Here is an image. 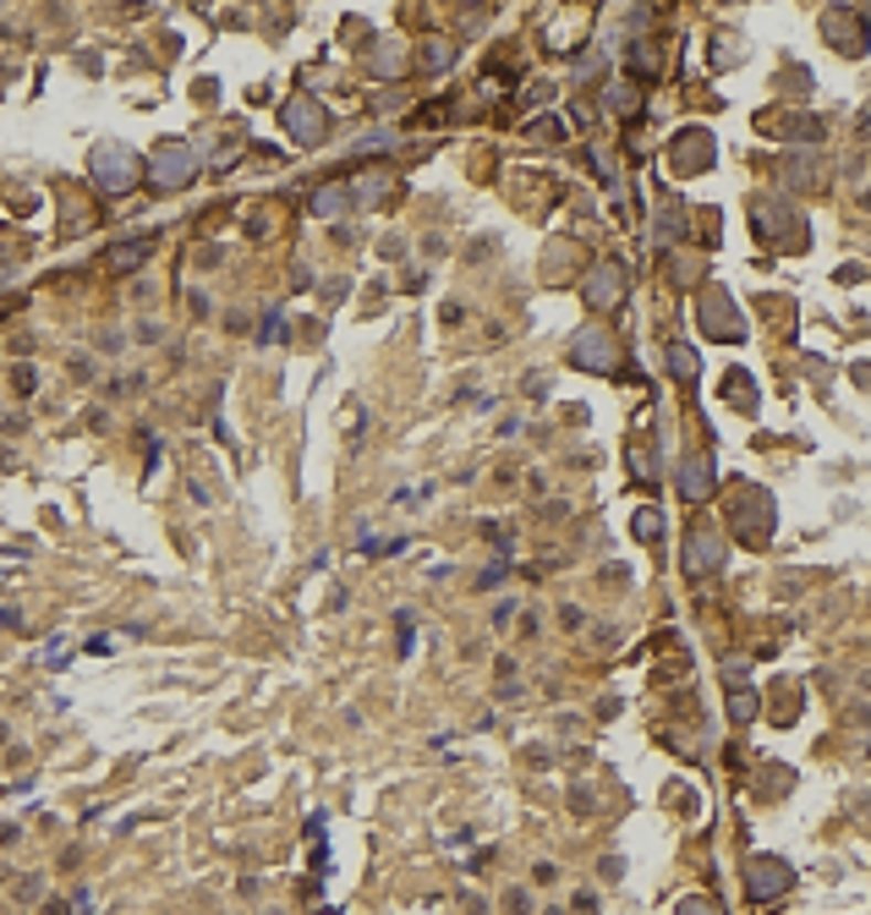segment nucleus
I'll use <instances>...</instances> for the list:
<instances>
[{"label":"nucleus","mask_w":871,"mask_h":915,"mask_svg":"<svg viewBox=\"0 0 871 915\" xmlns=\"http://www.w3.org/2000/svg\"><path fill=\"white\" fill-rule=\"evenodd\" d=\"M88 175L99 192H132L144 181V159L127 149V143H99L88 153Z\"/></svg>","instance_id":"f257e3e1"},{"label":"nucleus","mask_w":871,"mask_h":915,"mask_svg":"<svg viewBox=\"0 0 871 915\" xmlns=\"http://www.w3.org/2000/svg\"><path fill=\"white\" fill-rule=\"evenodd\" d=\"M148 175H153V187L181 192V187H192V175H198V153L187 149V143H159L153 159H148Z\"/></svg>","instance_id":"f03ea898"},{"label":"nucleus","mask_w":871,"mask_h":915,"mask_svg":"<svg viewBox=\"0 0 871 915\" xmlns=\"http://www.w3.org/2000/svg\"><path fill=\"white\" fill-rule=\"evenodd\" d=\"M789 883H795L789 861H778V855H751V861H745V894H751L756 905L789 894Z\"/></svg>","instance_id":"7ed1b4c3"},{"label":"nucleus","mask_w":871,"mask_h":915,"mask_svg":"<svg viewBox=\"0 0 871 915\" xmlns=\"http://www.w3.org/2000/svg\"><path fill=\"white\" fill-rule=\"evenodd\" d=\"M286 132L296 138V143H323V132H329V116H323V105L318 99H307V94H296L286 105Z\"/></svg>","instance_id":"20e7f679"},{"label":"nucleus","mask_w":871,"mask_h":915,"mask_svg":"<svg viewBox=\"0 0 871 915\" xmlns=\"http://www.w3.org/2000/svg\"><path fill=\"white\" fill-rule=\"evenodd\" d=\"M571 362L586 368V373H608L614 368V340L603 329H581L576 340H571Z\"/></svg>","instance_id":"39448f33"},{"label":"nucleus","mask_w":871,"mask_h":915,"mask_svg":"<svg viewBox=\"0 0 871 915\" xmlns=\"http://www.w3.org/2000/svg\"><path fill=\"white\" fill-rule=\"evenodd\" d=\"M686 565H691L697 576H713V571L724 565V538H719V532H702V526H697V532L686 538Z\"/></svg>","instance_id":"423d86ee"},{"label":"nucleus","mask_w":871,"mask_h":915,"mask_svg":"<svg viewBox=\"0 0 871 915\" xmlns=\"http://www.w3.org/2000/svg\"><path fill=\"white\" fill-rule=\"evenodd\" d=\"M586 302L592 307H619L625 302V275H619L614 264H597V269L586 275Z\"/></svg>","instance_id":"0eeeda50"},{"label":"nucleus","mask_w":871,"mask_h":915,"mask_svg":"<svg viewBox=\"0 0 871 915\" xmlns=\"http://www.w3.org/2000/svg\"><path fill=\"white\" fill-rule=\"evenodd\" d=\"M839 39V50L845 55H861L867 50V17H856V11H833L828 17V44Z\"/></svg>","instance_id":"6e6552de"},{"label":"nucleus","mask_w":871,"mask_h":915,"mask_svg":"<svg viewBox=\"0 0 871 915\" xmlns=\"http://www.w3.org/2000/svg\"><path fill=\"white\" fill-rule=\"evenodd\" d=\"M708 159H713V138H708V132H686V138L675 143V170H680V175H697Z\"/></svg>","instance_id":"1a4fd4ad"},{"label":"nucleus","mask_w":871,"mask_h":915,"mask_svg":"<svg viewBox=\"0 0 871 915\" xmlns=\"http://www.w3.org/2000/svg\"><path fill=\"white\" fill-rule=\"evenodd\" d=\"M680 493H686L691 504L708 499V493H713V466H708V460H686V466H680Z\"/></svg>","instance_id":"9d476101"},{"label":"nucleus","mask_w":871,"mask_h":915,"mask_svg":"<svg viewBox=\"0 0 871 915\" xmlns=\"http://www.w3.org/2000/svg\"><path fill=\"white\" fill-rule=\"evenodd\" d=\"M346 209H351V187H346V181H329V187L312 192V214L334 220V214H346Z\"/></svg>","instance_id":"9b49d317"},{"label":"nucleus","mask_w":871,"mask_h":915,"mask_svg":"<svg viewBox=\"0 0 871 915\" xmlns=\"http://www.w3.org/2000/svg\"><path fill=\"white\" fill-rule=\"evenodd\" d=\"M713 334H734V318H729V307H724V297H708V318H702Z\"/></svg>","instance_id":"f8f14e48"},{"label":"nucleus","mask_w":871,"mask_h":915,"mask_svg":"<svg viewBox=\"0 0 871 915\" xmlns=\"http://www.w3.org/2000/svg\"><path fill=\"white\" fill-rule=\"evenodd\" d=\"M608 105H614V110H625V116H636V110H641L636 88H625V83H614V88H608Z\"/></svg>","instance_id":"ddd939ff"},{"label":"nucleus","mask_w":871,"mask_h":915,"mask_svg":"<svg viewBox=\"0 0 871 915\" xmlns=\"http://www.w3.org/2000/svg\"><path fill=\"white\" fill-rule=\"evenodd\" d=\"M144 253H148V242H132V247H116V253H110V264H116V269H138V264H144Z\"/></svg>","instance_id":"4468645a"},{"label":"nucleus","mask_w":871,"mask_h":915,"mask_svg":"<svg viewBox=\"0 0 871 915\" xmlns=\"http://www.w3.org/2000/svg\"><path fill=\"white\" fill-rule=\"evenodd\" d=\"M680 915H724V911H719V900H702V894H691V900H680Z\"/></svg>","instance_id":"2eb2a0df"},{"label":"nucleus","mask_w":871,"mask_h":915,"mask_svg":"<svg viewBox=\"0 0 871 915\" xmlns=\"http://www.w3.org/2000/svg\"><path fill=\"white\" fill-rule=\"evenodd\" d=\"M669 368H675L680 379H691V373H697V357H691L686 345H675V351H669Z\"/></svg>","instance_id":"dca6fc26"},{"label":"nucleus","mask_w":871,"mask_h":915,"mask_svg":"<svg viewBox=\"0 0 871 915\" xmlns=\"http://www.w3.org/2000/svg\"><path fill=\"white\" fill-rule=\"evenodd\" d=\"M729 707H734V719H751V713H756V691H734Z\"/></svg>","instance_id":"f3484780"},{"label":"nucleus","mask_w":871,"mask_h":915,"mask_svg":"<svg viewBox=\"0 0 871 915\" xmlns=\"http://www.w3.org/2000/svg\"><path fill=\"white\" fill-rule=\"evenodd\" d=\"M636 538H641V543H647V538H658V515H652V510H647V515H636Z\"/></svg>","instance_id":"a211bd4d"}]
</instances>
